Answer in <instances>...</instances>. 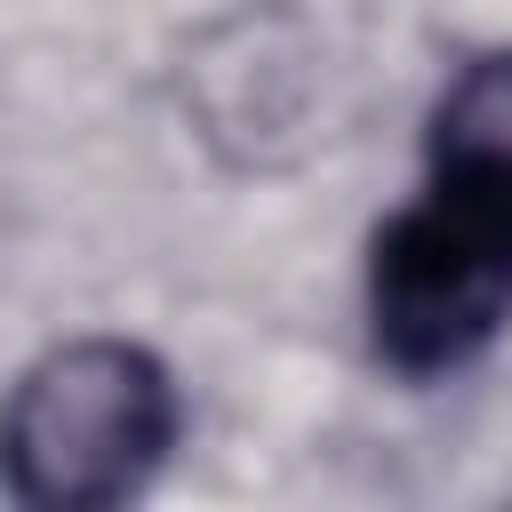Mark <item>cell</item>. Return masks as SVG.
I'll return each mask as SVG.
<instances>
[{"label": "cell", "instance_id": "cell-2", "mask_svg": "<svg viewBox=\"0 0 512 512\" xmlns=\"http://www.w3.org/2000/svg\"><path fill=\"white\" fill-rule=\"evenodd\" d=\"M512 320V192L424 168V192L368 240V344L424 384L496 344Z\"/></svg>", "mask_w": 512, "mask_h": 512}, {"label": "cell", "instance_id": "cell-1", "mask_svg": "<svg viewBox=\"0 0 512 512\" xmlns=\"http://www.w3.org/2000/svg\"><path fill=\"white\" fill-rule=\"evenodd\" d=\"M176 432L184 400L160 352L128 336H72L0 400V488L24 512H112L152 488Z\"/></svg>", "mask_w": 512, "mask_h": 512}, {"label": "cell", "instance_id": "cell-3", "mask_svg": "<svg viewBox=\"0 0 512 512\" xmlns=\"http://www.w3.org/2000/svg\"><path fill=\"white\" fill-rule=\"evenodd\" d=\"M424 168L512 192V40L480 48L448 72V88L432 96V120H424Z\"/></svg>", "mask_w": 512, "mask_h": 512}]
</instances>
